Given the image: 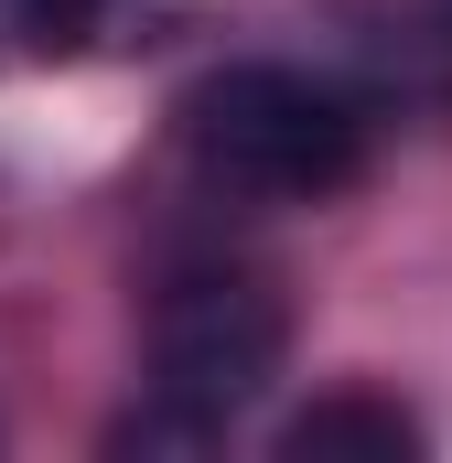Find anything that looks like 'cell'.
<instances>
[{"label": "cell", "mask_w": 452, "mask_h": 463, "mask_svg": "<svg viewBox=\"0 0 452 463\" xmlns=\"http://www.w3.org/2000/svg\"><path fill=\"white\" fill-rule=\"evenodd\" d=\"M410 453H420V420L377 388H334L280 431V463H410Z\"/></svg>", "instance_id": "3"}, {"label": "cell", "mask_w": 452, "mask_h": 463, "mask_svg": "<svg viewBox=\"0 0 452 463\" xmlns=\"http://www.w3.org/2000/svg\"><path fill=\"white\" fill-rule=\"evenodd\" d=\"M184 162L237 205H334L366 173V109L313 65H216L184 98Z\"/></svg>", "instance_id": "1"}, {"label": "cell", "mask_w": 452, "mask_h": 463, "mask_svg": "<svg viewBox=\"0 0 452 463\" xmlns=\"http://www.w3.org/2000/svg\"><path fill=\"white\" fill-rule=\"evenodd\" d=\"M431 33H442V43H452V0H431Z\"/></svg>", "instance_id": "5"}, {"label": "cell", "mask_w": 452, "mask_h": 463, "mask_svg": "<svg viewBox=\"0 0 452 463\" xmlns=\"http://www.w3.org/2000/svg\"><path fill=\"white\" fill-rule=\"evenodd\" d=\"M118 0H0V76H33V65H76L98 33H108Z\"/></svg>", "instance_id": "4"}, {"label": "cell", "mask_w": 452, "mask_h": 463, "mask_svg": "<svg viewBox=\"0 0 452 463\" xmlns=\"http://www.w3.org/2000/svg\"><path fill=\"white\" fill-rule=\"evenodd\" d=\"M280 355H291V302L269 269H237V259L173 269L151 302V420L129 442H216L226 420L269 399Z\"/></svg>", "instance_id": "2"}]
</instances>
